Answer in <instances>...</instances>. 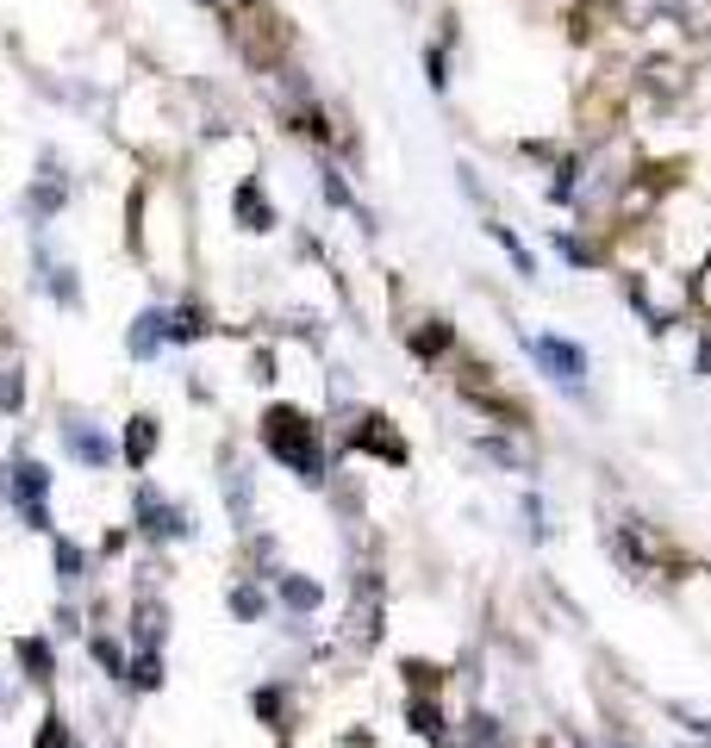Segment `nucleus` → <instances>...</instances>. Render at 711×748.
<instances>
[{
  "label": "nucleus",
  "mask_w": 711,
  "mask_h": 748,
  "mask_svg": "<svg viewBox=\"0 0 711 748\" xmlns=\"http://www.w3.org/2000/svg\"><path fill=\"white\" fill-rule=\"evenodd\" d=\"M263 443H269V456H275V461H288V468L307 480V487H319V480H325V456H319V424H312L307 412H293V405H275L269 418H263Z\"/></svg>",
  "instance_id": "f257e3e1"
},
{
  "label": "nucleus",
  "mask_w": 711,
  "mask_h": 748,
  "mask_svg": "<svg viewBox=\"0 0 711 748\" xmlns=\"http://www.w3.org/2000/svg\"><path fill=\"white\" fill-rule=\"evenodd\" d=\"M137 524H144V537H193V524H188V512H181V505H169V499L156 493L151 480H144V487H137Z\"/></svg>",
  "instance_id": "f03ea898"
},
{
  "label": "nucleus",
  "mask_w": 711,
  "mask_h": 748,
  "mask_svg": "<svg viewBox=\"0 0 711 748\" xmlns=\"http://www.w3.org/2000/svg\"><path fill=\"white\" fill-rule=\"evenodd\" d=\"M63 449H69L81 468H113V461H119V443L100 437L88 418H63Z\"/></svg>",
  "instance_id": "7ed1b4c3"
},
{
  "label": "nucleus",
  "mask_w": 711,
  "mask_h": 748,
  "mask_svg": "<svg viewBox=\"0 0 711 748\" xmlns=\"http://www.w3.org/2000/svg\"><path fill=\"white\" fill-rule=\"evenodd\" d=\"M524 349L537 356L543 368H549V381H562V387H575L580 381V349H568V344H556V337H524Z\"/></svg>",
  "instance_id": "20e7f679"
},
{
  "label": "nucleus",
  "mask_w": 711,
  "mask_h": 748,
  "mask_svg": "<svg viewBox=\"0 0 711 748\" xmlns=\"http://www.w3.org/2000/svg\"><path fill=\"white\" fill-rule=\"evenodd\" d=\"M163 344H169V312H156V306H151V312H137L132 331H125V349H132L137 362H151Z\"/></svg>",
  "instance_id": "39448f33"
},
{
  "label": "nucleus",
  "mask_w": 711,
  "mask_h": 748,
  "mask_svg": "<svg viewBox=\"0 0 711 748\" xmlns=\"http://www.w3.org/2000/svg\"><path fill=\"white\" fill-rule=\"evenodd\" d=\"M156 443H163L156 418H132V424H125V437H119V456H125V468H151Z\"/></svg>",
  "instance_id": "423d86ee"
},
{
  "label": "nucleus",
  "mask_w": 711,
  "mask_h": 748,
  "mask_svg": "<svg viewBox=\"0 0 711 748\" xmlns=\"http://www.w3.org/2000/svg\"><path fill=\"white\" fill-rule=\"evenodd\" d=\"M231 212H237V225H244V231H269L275 225V206L263 200V188H256V181H244V188L231 193Z\"/></svg>",
  "instance_id": "0eeeda50"
},
{
  "label": "nucleus",
  "mask_w": 711,
  "mask_h": 748,
  "mask_svg": "<svg viewBox=\"0 0 711 748\" xmlns=\"http://www.w3.org/2000/svg\"><path fill=\"white\" fill-rule=\"evenodd\" d=\"M13 655H20L25 680L51 686V673H57V655H51V643H44V636H20V643H13Z\"/></svg>",
  "instance_id": "6e6552de"
},
{
  "label": "nucleus",
  "mask_w": 711,
  "mask_h": 748,
  "mask_svg": "<svg viewBox=\"0 0 711 748\" xmlns=\"http://www.w3.org/2000/svg\"><path fill=\"white\" fill-rule=\"evenodd\" d=\"M132 636L144 643V649H156V643L169 636V612H163L156 599H137V612H132Z\"/></svg>",
  "instance_id": "1a4fd4ad"
},
{
  "label": "nucleus",
  "mask_w": 711,
  "mask_h": 748,
  "mask_svg": "<svg viewBox=\"0 0 711 748\" xmlns=\"http://www.w3.org/2000/svg\"><path fill=\"white\" fill-rule=\"evenodd\" d=\"M69 206V181H38V188H25V212L32 219H57Z\"/></svg>",
  "instance_id": "9d476101"
},
{
  "label": "nucleus",
  "mask_w": 711,
  "mask_h": 748,
  "mask_svg": "<svg viewBox=\"0 0 711 748\" xmlns=\"http://www.w3.org/2000/svg\"><path fill=\"white\" fill-rule=\"evenodd\" d=\"M51 493V468L44 461H13V505L20 499H44Z\"/></svg>",
  "instance_id": "9b49d317"
},
{
  "label": "nucleus",
  "mask_w": 711,
  "mask_h": 748,
  "mask_svg": "<svg viewBox=\"0 0 711 748\" xmlns=\"http://www.w3.org/2000/svg\"><path fill=\"white\" fill-rule=\"evenodd\" d=\"M0 412H7V418L25 412V368L20 362H0Z\"/></svg>",
  "instance_id": "f8f14e48"
},
{
  "label": "nucleus",
  "mask_w": 711,
  "mask_h": 748,
  "mask_svg": "<svg viewBox=\"0 0 711 748\" xmlns=\"http://www.w3.org/2000/svg\"><path fill=\"white\" fill-rule=\"evenodd\" d=\"M225 499H231V524L251 531V475H244V468H231L225 475Z\"/></svg>",
  "instance_id": "ddd939ff"
},
{
  "label": "nucleus",
  "mask_w": 711,
  "mask_h": 748,
  "mask_svg": "<svg viewBox=\"0 0 711 748\" xmlns=\"http://www.w3.org/2000/svg\"><path fill=\"white\" fill-rule=\"evenodd\" d=\"M207 337V319H200V306H175L169 312V344H200Z\"/></svg>",
  "instance_id": "4468645a"
},
{
  "label": "nucleus",
  "mask_w": 711,
  "mask_h": 748,
  "mask_svg": "<svg viewBox=\"0 0 711 748\" xmlns=\"http://www.w3.org/2000/svg\"><path fill=\"white\" fill-rule=\"evenodd\" d=\"M57 580L63 587H81V580H88V556H81L69 537H57Z\"/></svg>",
  "instance_id": "2eb2a0df"
},
{
  "label": "nucleus",
  "mask_w": 711,
  "mask_h": 748,
  "mask_svg": "<svg viewBox=\"0 0 711 748\" xmlns=\"http://www.w3.org/2000/svg\"><path fill=\"white\" fill-rule=\"evenodd\" d=\"M281 605H293V612H319V580L288 574V580H281Z\"/></svg>",
  "instance_id": "dca6fc26"
},
{
  "label": "nucleus",
  "mask_w": 711,
  "mask_h": 748,
  "mask_svg": "<svg viewBox=\"0 0 711 748\" xmlns=\"http://www.w3.org/2000/svg\"><path fill=\"white\" fill-rule=\"evenodd\" d=\"M263 612H269V599L256 593V587H237V593H231V617H244V624H256Z\"/></svg>",
  "instance_id": "f3484780"
},
{
  "label": "nucleus",
  "mask_w": 711,
  "mask_h": 748,
  "mask_svg": "<svg viewBox=\"0 0 711 748\" xmlns=\"http://www.w3.org/2000/svg\"><path fill=\"white\" fill-rule=\"evenodd\" d=\"M132 680H137L144 692H151V686H163V661H156V649H144V655L132 661Z\"/></svg>",
  "instance_id": "a211bd4d"
},
{
  "label": "nucleus",
  "mask_w": 711,
  "mask_h": 748,
  "mask_svg": "<svg viewBox=\"0 0 711 748\" xmlns=\"http://www.w3.org/2000/svg\"><path fill=\"white\" fill-rule=\"evenodd\" d=\"M51 293H57L63 306H81V281H76V269H51Z\"/></svg>",
  "instance_id": "6ab92c4d"
},
{
  "label": "nucleus",
  "mask_w": 711,
  "mask_h": 748,
  "mask_svg": "<svg viewBox=\"0 0 711 748\" xmlns=\"http://www.w3.org/2000/svg\"><path fill=\"white\" fill-rule=\"evenodd\" d=\"M95 661H100L107 673H113V680L125 673V655H119V643H113V636H95Z\"/></svg>",
  "instance_id": "aec40b11"
},
{
  "label": "nucleus",
  "mask_w": 711,
  "mask_h": 748,
  "mask_svg": "<svg viewBox=\"0 0 711 748\" xmlns=\"http://www.w3.org/2000/svg\"><path fill=\"white\" fill-rule=\"evenodd\" d=\"M32 748H69V724H63L57 711L44 717V729H38V743H32Z\"/></svg>",
  "instance_id": "412c9836"
},
{
  "label": "nucleus",
  "mask_w": 711,
  "mask_h": 748,
  "mask_svg": "<svg viewBox=\"0 0 711 748\" xmlns=\"http://www.w3.org/2000/svg\"><path fill=\"white\" fill-rule=\"evenodd\" d=\"M20 524L25 531H51V505L44 499H20Z\"/></svg>",
  "instance_id": "4be33fe9"
},
{
  "label": "nucleus",
  "mask_w": 711,
  "mask_h": 748,
  "mask_svg": "<svg viewBox=\"0 0 711 748\" xmlns=\"http://www.w3.org/2000/svg\"><path fill=\"white\" fill-rule=\"evenodd\" d=\"M412 729H419V736H437V729H443V717H437L431 705H412Z\"/></svg>",
  "instance_id": "5701e85b"
}]
</instances>
